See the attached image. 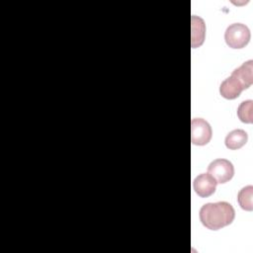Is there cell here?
<instances>
[{
	"instance_id": "6da1fadb",
	"label": "cell",
	"mask_w": 253,
	"mask_h": 253,
	"mask_svg": "<svg viewBox=\"0 0 253 253\" xmlns=\"http://www.w3.org/2000/svg\"><path fill=\"white\" fill-rule=\"evenodd\" d=\"M235 217L233 207L227 202L208 203L200 210V220L205 227L218 230L232 223Z\"/></svg>"
},
{
	"instance_id": "7a4b0ae2",
	"label": "cell",
	"mask_w": 253,
	"mask_h": 253,
	"mask_svg": "<svg viewBox=\"0 0 253 253\" xmlns=\"http://www.w3.org/2000/svg\"><path fill=\"white\" fill-rule=\"evenodd\" d=\"M250 31L248 27L241 23H234L228 26L224 33V41L231 48H242L250 41Z\"/></svg>"
},
{
	"instance_id": "3957f363",
	"label": "cell",
	"mask_w": 253,
	"mask_h": 253,
	"mask_svg": "<svg viewBox=\"0 0 253 253\" xmlns=\"http://www.w3.org/2000/svg\"><path fill=\"white\" fill-rule=\"evenodd\" d=\"M212 135L211 125L202 118H195L191 122V141L195 145L208 144Z\"/></svg>"
},
{
	"instance_id": "277c9868",
	"label": "cell",
	"mask_w": 253,
	"mask_h": 253,
	"mask_svg": "<svg viewBox=\"0 0 253 253\" xmlns=\"http://www.w3.org/2000/svg\"><path fill=\"white\" fill-rule=\"evenodd\" d=\"M208 173L211 175L217 183L224 184L232 179L234 175V167L229 160L218 158L209 164Z\"/></svg>"
},
{
	"instance_id": "5b68a950",
	"label": "cell",
	"mask_w": 253,
	"mask_h": 253,
	"mask_svg": "<svg viewBox=\"0 0 253 253\" xmlns=\"http://www.w3.org/2000/svg\"><path fill=\"white\" fill-rule=\"evenodd\" d=\"M216 184V180L209 173H203L194 179L193 188L200 197L207 198L215 192Z\"/></svg>"
},
{
	"instance_id": "8992f818",
	"label": "cell",
	"mask_w": 253,
	"mask_h": 253,
	"mask_svg": "<svg viewBox=\"0 0 253 253\" xmlns=\"http://www.w3.org/2000/svg\"><path fill=\"white\" fill-rule=\"evenodd\" d=\"M243 90V85L232 74L226 79H224L219 86V93L221 97L227 100H233L238 98Z\"/></svg>"
},
{
	"instance_id": "52a82bcc",
	"label": "cell",
	"mask_w": 253,
	"mask_h": 253,
	"mask_svg": "<svg viewBox=\"0 0 253 253\" xmlns=\"http://www.w3.org/2000/svg\"><path fill=\"white\" fill-rule=\"evenodd\" d=\"M231 74L240 81L244 89H248L253 83V60L245 61L242 65L235 68Z\"/></svg>"
},
{
	"instance_id": "ba28073f",
	"label": "cell",
	"mask_w": 253,
	"mask_h": 253,
	"mask_svg": "<svg viewBox=\"0 0 253 253\" xmlns=\"http://www.w3.org/2000/svg\"><path fill=\"white\" fill-rule=\"evenodd\" d=\"M206 35V26L202 18L192 16V47L196 48L203 44Z\"/></svg>"
},
{
	"instance_id": "9c48e42d",
	"label": "cell",
	"mask_w": 253,
	"mask_h": 253,
	"mask_svg": "<svg viewBox=\"0 0 253 253\" xmlns=\"http://www.w3.org/2000/svg\"><path fill=\"white\" fill-rule=\"evenodd\" d=\"M247 140H248V134L245 130L233 129L225 136L224 143L228 149L235 150L245 145Z\"/></svg>"
},
{
	"instance_id": "30bf717a",
	"label": "cell",
	"mask_w": 253,
	"mask_h": 253,
	"mask_svg": "<svg viewBox=\"0 0 253 253\" xmlns=\"http://www.w3.org/2000/svg\"><path fill=\"white\" fill-rule=\"evenodd\" d=\"M252 196H253V187L251 185L245 186L239 191L237 195V202L241 207V209L248 211H251L253 210Z\"/></svg>"
},
{
	"instance_id": "8fae6325",
	"label": "cell",
	"mask_w": 253,
	"mask_h": 253,
	"mask_svg": "<svg viewBox=\"0 0 253 253\" xmlns=\"http://www.w3.org/2000/svg\"><path fill=\"white\" fill-rule=\"evenodd\" d=\"M237 117L238 119L245 124L253 123V101L246 100L241 102L237 108Z\"/></svg>"
}]
</instances>
